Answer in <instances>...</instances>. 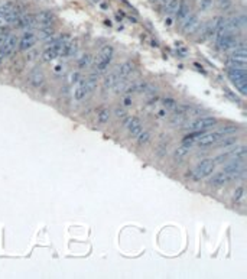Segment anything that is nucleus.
I'll return each instance as SVG.
<instances>
[{
  "label": "nucleus",
  "mask_w": 247,
  "mask_h": 279,
  "mask_svg": "<svg viewBox=\"0 0 247 279\" xmlns=\"http://www.w3.org/2000/svg\"><path fill=\"white\" fill-rule=\"evenodd\" d=\"M113 55H114V49L111 45H106L100 49V52L95 56V72L97 74H103L106 72L110 64H111Z\"/></svg>",
  "instance_id": "1"
},
{
  "label": "nucleus",
  "mask_w": 247,
  "mask_h": 279,
  "mask_svg": "<svg viewBox=\"0 0 247 279\" xmlns=\"http://www.w3.org/2000/svg\"><path fill=\"white\" fill-rule=\"evenodd\" d=\"M228 78L231 80V83L236 85V88L240 91L241 96L247 94V74L246 69H238V68H228L227 71Z\"/></svg>",
  "instance_id": "2"
},
{
  "label": "nucleus",
  "mask_w": 247,
  "mask_h": 279,
  "mask_svg": "<svg viewBox=\"0 0 247 279\" xmlns=\"http://www.w3.org/2000/svg\"><path fill=\"white\" fill-rule=\"evenodd\" d=\"M214 167H215L214 159H211V158L201 159V161L197 164V167L194 168V171H192V177H194L195 179L207 178V177H210V175L214 172Z\"/></svg>",
  "instance_id": "3"
},
{
  "label": "nucleus",
  "mask_w": 247,
  "mask_h": 279,
  "mask_svg": "<svg viewBox=\"0 0 247 279\" xmlns=\"http://www.w3.org/2000/svg\"><path fill=\"white\" fill-rule=\"evenodd\" d=\"M215 44L220 51H230L237 46V36L233 32H225L218 39H215Z\"/></svg>",
  "instance_id": "4"
},
{
  "label": "nucleus",
  "mask_w": 247,
  "mask_h": 279,
  "mask_svg": "<svg viewBox=\"0 0 247 279\" xmlns=\"http://www.w3.org/2000/svg\"><path fill=\"white\" fill-rule=\"evenodd\" d=\"M218 123V120L215 117L211 116H204V117H198L197 120H194L189 126V130H208L214 127Z\"/></svg>",
  "instance_id": "5"
},
{
  "label": "nucleus",
  "mask_w": 247,
  "mask_h": 279,
  "mask_svg": "<svg viewBox=\"0 0 247 279\" xmlns=\"http://www.w3.org/2000/svg\"><path fill=\"white\" fill-rule=\"evenodd\" d=\"M200 28V16L197 13H189L184 20H182V32L184 34H192Z\"/></svg>",
  "instance_id": "6"
},
{
  "label": "nucleus",
  "mask_w": 247,
  "mask_h": 279,
  "mask_svg": "<svg viewBox=\"0 0 247 279\" xmlns=\"http://www.w3.org/2000/svg\"><path fill=\"white\" fill-rule=\"evenodd\" d=\"M246 23H247L246 15H237V16L230 18L228 20L225 19V29L228 32H236V31L243 29L246 26Z\"/></svg>",
  "instance_id": "7"
},
{
  "label": "nucleus",
  "mask_w": 247,
  "mask_h": 279,
  "mask_svg": "<svg viewBox=\"0 0 247 279\" xmlns=\"http://www.w3.org/2000/svg\"><path fill=\"white\" fill-rule=\"evenodd\" d=\"M224 134L221 133V130H215V132H211V133H204L198 139V145L201 148H208V146L215 145Z\"/></svg>",
  "instance_id": "8"
},
{
  "label": "nucleus",
  "mask_w": 247,
  "mask_h": 279,
  "mask_svg": "<svg viewBox=\"0 0 247 279\" xmlns=\"http://www.w3.org/2000/svg\"><path fill=\"white\" fill-rule=\"evenodd\" d=\"M36 25H38L36 23V16H34V15H22L15 22V26L17 29H25V31H31Z\"/></svg>",
  "instance_id": "9"
},
{
  "label": "nucleus",
  "mask_w": 247,
  "mask_h": 279,
  "mask_svg": "<svg viewBox=\"0 0 247 279\" xmlns=\"http://www.w3.org/2000/svg\"><path fill=\"white\" fill-rule=\"evenodd\" d=\"M36 41H38V39H36V35H35L32 31H26V32L22 35L20 41L17 42L19 51H29V49H32L34 45L36 44Z\"/></svg>",
  "instance_id": "10"
},
{
  "label": "nucleus",
  "mask_w": 247,
  "mask_h": 279,
  "mask_svg": "<svg viewBox=\"0 0 247 279\" xmlns=\"http://www.w3.org/2000/svg\"><path fill=\"white\" fill-rule=\"evenodd\" d=\"M124 126L127 127L130 136H133V137H137V134L143 130V124L140 122V119H137V117H127L124 122Z\"/></svg>",
  "instance_id": "11"
},
{
  "label": "nucleus",
  "mask_w": 247,
  "mask_h": 279,
  "mask_svg": "<svg viewBox=\"0 0 247 279\" xmlns=\"http://www.w3.org/2000/svg\"><path fill=\"white\" fill-rule=\"evenodd\" d=\"M17 42H19V39H17V36H15V35H9V36L1 42V49H3V52H4V56L12 55V54L16 51Z\"/></svg>",
  "instance_id": "12"
},
{
  "label": "nucleus",
  "mask_w": 247,
  "mask_h": 279,
  "mask_svg": "<svg viewBox=\"0 0 247 279\" xmlns=\"http://www.w3.org/2000/svg\"><path fill=\"white\" fill-rule=\"evenodd\" d=\"M55 22V15L51 10H42L36 15V23L41 26H52Z\"/></svg>",
  "instance_id": "13"
},
{
  "label": "nucleus",
  "mask_w": 247,
  "mask_h": 279,
  "mask_svg": "<svg viewBox=\"0 0 247 279\" xmlns=\"http://www.w3.org/2000/svg\"><path fill=\"white\" fill-rule=\"evenodd\" d=\"M228 181H230L228 175L225 174L224 171H221V172L213 174V177L210 178V185L214 187V188H220V187H224Z\"/></svg>",
  "instance_id": "14"
},
{
  "label": "nucleus",
  "mask_w": 247,
  "mask_h": 279,
  "mask_svg": "<svg viewBox=\"0 0 247 279\" xmlns=\"http://www.w3.org/2000/svg\"><path fill=\"white\" fill-rule=\"evenodd\" d=\"M87 96L88 94H87V90H85V78H79L77 87L74 88V100L77 101V103H79V101L84 100Z\"/></svg>",
  "instance_id": "15"
},
{
  "label": "nucleus",
  "mask_w": 247,
  "mask_h": 279,
  "mask_svg": "<svg viewBox=\"0 0 247 279\" xmlns=\"http://www.w3.org/2000/svg\"><path fill=\"white\" fill-rule=\"evenodd\" d=\"M191 13V7H189V4L185 1V0H179V4H178V9H176V12H175V16H176V20H179V22H182L188 15Z\"/></svg>",
  "instance_id": "16"
},
{
  "label": "nucleus",
  "mask_w": 247,
  "mask_h": 279,
  "mask_svg": "<svg viewBox=\"0 0 247 279\" xmlns=\"http://www.w3.org/2000/svg\"><path fill=\"white\" fill-rule=\"evenodd\" d=\"M44 83H45V75H44L42 71L35 69V71L31 72V75H29V84L31 85H34L35 88H39Z\"/></svg>",
  "instance_id": "17"
},
{
  "label": "nucleus",
  "mask_w": 247,
  "mask_h": 279,
  "mask_svg": "<svg viewBox=\"0 0 247 279\" xmlns=\"http://www.w3.org/2000/svg\"><path fill=\"white\" fill-rule=\"evenodd\" d=\"M133 69H135V65H133L130 61H126V62L120 64V65L117 67L116 74L119 75V78H127V77L132 74V71H133Z\"/></svg>",
  "instance_id": "18"
},
{
  "label": "nucleus",
  "mask_w": 247,
  "mask_h": 279,
  "mask_svg": "<svg viewBox=\"0 0 247 279\" xmlns=\"http://www.w3.org/2000/svg\"><path fill=\"white\" fill-rule=\"evenodd\" d=\"M97 81H98V74H97V72H93V74H90V75L85 78V90H87V94H91L94 90L97 88Z\"/></svg>",
  "instance_id": "19"
},
{
  "label": "nucleus",
  "mask_w": 247,
  "mask_h": 279,
  "mask_svg": "<svg viewBox=\"0 0 247 279\" xmlns=\"http://www.w3.org/2000/svg\"><path fill=\"white\" fill-rule=\"evenodd\" d=\"M54 28L52 26H41L39 32L36 35V39H41V41H48L54 36Z\"/></svg>",
  "instance_id": "20"
},
{
  "label": "nucleus",
  "mask_w": 247,
  "mask_h": 279,
  "mask_svg": "<svg viewBox=\"0 0 247 279\" xmlns=\"http://www.w3.org/2000/svg\"><path fill=\"white\" fill-rule=\"evenodd\" d=\"M117 80H119V75L116 74V71H114V72H110L106 78L103 80V90H106V91H107V90H111V87L114 85V83H116Z\"/></svg>",
  "instance_id": "21"
},
{
  "label": "nucleus",
  "mask_w": 247,
  "mask_h": 279,
  "mask_svg": "<svg viewBox=\"0 0 247 279\" xmlns=\"http://www.w3.org/2000/svg\"><path fill=\"white\" fill-rule=\"evenodd\" d=\"M91 61H93V55L91 54H84V55H81L78 58V61H77V67L79 68V69H84V68L90 67Z\"/></svg>",
  "instance_id": "22"
},
{
  "label": "nucleus",
  "mask_w": 247,
  "mask_h": 279,
  "mask_svg": "<svg viewBox=\"0 0 247 279\" xmlns=\"http://www.w3.org/2000/svg\"><path fill=\"white\" fill-rule=\"evenodd\" d=\"M218 145L221 146V148H230V146L236 145L237 143V137H234V136H228V134H225V136H223L218 142H217Z\"/></svg>",
  "instance_id": "23"
},
{
  "label": "nucleus",
  "mask_w": 247,
  "mask_h": 279,
  "mask_svg": "<svg viewBox=\"0 0 247 279\" xmlns=\"http://www.w3.org/2000/svg\"><path fill=\"white\" fill-rule=\"evenodd\" d=\"M189 152H191V145H184V143H182V145L175 150V159H178V161H179V159H184Z\"/></svg>",
  "instance_id": "24"
},
{
  "label": "nucleus",
  "mask_w": 247,
  "mask_h": 279,
  "mask_svg": "<svg viewBox=\"0 0 247 279\" xmlns=\"http://www.w3.org/2000/svg\"><path fill=\"white\" fill-rule=\"evenodd\" d=\"M110 116H111V112L109 109H101L100 112H98V114H97V122L100 123V124H106L110 120Z\"/></svg>",
  "instance_id": "25"
},
{
  "label": "nucleus",
  "mask_w": 247,
  "mask_h": 279,
  "mask_svg": "<svg viewBox=\"0 0 247 279\" xmlns=\"http://www.w3.org/2000/svg\"><path fill=\"white\" fill-rule=\"evenodd\" d=\"M178 4H179V0H168V1H165V7H163V10H165L166 15H172V13L176 12Z\"/></svg>",
  "instance_id": "26"
},
{
  "label": "nucleus",
  "mask_w": 247,
  "mask_h": 279,
  "mask_svg": "<svg viewBox=\"0 0 247 279\" xmlns=\"http://www.w3.org/2000/svg\"><path fill=\"white\" fill-rule=\"evenodd\" d=\"M227 65H228V68L246 69V61H238V59H234V58H228L227 59Z\"/></svg>",
  "instance_id": "27"
},
{
  "label": "nucleus",
  "mask_w": 247,
  "mask_h": 279,
  "mask_svg": "<svg viewBox=\"0 0 247 279\" xmlns=\"http://www.w3.org/2000/svg\"><path fill=\"white\" fill-rule=\"evenodd\" d=\"M149 140H150V132L149 130H142L137 134V143L140 146H145L146 143H149Z\"/></svg>",
  "instance_id": "28"
},
{
  "label": "nucleus",
  "mask_w": 247,
  "mask_h": 279,
  "mask_svg": "<svg viewBox=\"0 0 247 279\" xmlns=\"http://www.w3.org/2000/svg\"><path fill=\"white\" fill-rule=\"evenodd\" d=\"M231 6H233V0H217V7L221 12L230 10Z\"/></svg>",
  "instance_id": "29"
},
{
  "label": "nucleus",
  "mask_w": 247,
  "mask_h": 279,
  "mask_svg": "<svg viewBox=\"0 0 247 279\" xmlns=\"http://www.w3.org/2000/svg\"><path fill=\"white\" fill-rule=\"evenodd\" d=\"M243 197H244V187H237L236 190H234V192H233V201H236V202H238V201L243 200Z\"/></svg>",
  "instance_id": "30"
},
{
  "label": "nucleus",
  "mask_w": 247,
  "mask_h": 279,
  "mask_svg": "<svg viewBox=\"0 0 247 279\" xmlns=\"http://www.w3.org/2000/svg\"><path fill=\"white\" fill-rule=\"evenodd\" d=\"M213 3H214V0H200L198 1V7H200L201 12H207L211 9Z\"/></svg>",
  "instance_id": "31"
},
{
  "label": "nucleus",
  "mask_w": 247,
  "mask_h": 279,
  "mask_svg": "<svg viewBox=\"0 0 247 279\" xmlns=\"http://www.w3.org/2000/svg\"><path fill=\"white\" fill-rule=\"evenodd\" d=\"M163 107L168 110V109H175L176 107V101L173 100V99H170V97H166V99H163Z\"/></svg>",
  "instance_id": "32"
},
{
  "label": "nucleus",
  "mask_w": 247,
  "mask_h": 279,
  "mask_svg": "<svg viewBox=\"0 0 247 279\" xmlns=\"http://www.w3.org/2000/svg\"><path fill=\"white\" fill-rule=\"evenodd\" d=\"M132 104H133V100H132V97L127 94V96L124 97V100H123V106L124 107H130Z\"/></svg>",
  "instance_id": "33"
},
{
  "label": "nucleus",
  "mask_w": 247,
  "mask_h": 279,
  "mask_svg": "<svg viewBox=\"0 0 247 279\" xmlns=\"http://www.w3.org/2000/svg\"><path fill=\"white\" fill-rule=\"evenodd\" d=\"M78 80H79V72L78 71L71 72V75H69V81H71V83H77Z\"/></svg>",
  "instance_id": "34"
},
{
  "label": "nucleus",
  "mask_w": 247,
  "mask_h": 279,
  "mask_svg": "<svg viewBox=\"0 0 247 279\" xmlns=\"http://www.w3.org/2000/svg\"><path fill=\"white\" fill-rule=\"evenodd\" d=\"M114 113H116V116H117L119 119H124V117H126V112H124L123 109H116Z\"/></svg>",
  "instance_id": "35"
},
{
  "label": "nucleus",
  "mask_w": 247,
  "mask_h": 279,
  "mask_svg": "<svg viewBox=\"0 0 247 279\" xmlns=\"http://www.w3.org/2000/svg\"><path fill=\"white\" fill-rule=\"evenodd\" d=\"M166 116H168V110L166 109H162V110L157 112V117H160V119H165Z\"/></svg>",
  "instance_id": "36"
},
{
  "label": "nucleus",
  "mask_w": 247,
  "mask_h": 279,
  "mask_svg": "<svg viewBox=\"0 0 247 279\" xmlns=\"http://www.w3.org/2000/svg\"><path fill=\"white\" fill-rule=\"evenodd\" d=\"M3 58H4V52H3V49H1V45H0V64H1Z\"/></svg>",
  "instance_id": "37"
},
{
  "label": "nucleus",
  "mask_w": 247,
  "mask_h": 279,
  "mask_svg": "<svg viewBox=\"0 0 247 279\" xmlns=\"http://www.w3.org/2000/svg\"><path fill=\"white\" fill-rule=\"evenodd\" d=\"M93 3H100V0H91Z\"/></svg>",
  "instance_id": "38"
},
{
  "label": "nucleus",
  "mask_w": 247,
  "mask_h": 279,
  "mask_svg": "<svg viewBox=\"0 0 247 279\" xmlns=\"http://www.w3.org/2000/svg\"><path fill=\"white\" fill-rule=\"evenodd\" d=\"M153 1H165V0H153Z\"/></svg>",
  "instance_id": "39"
}]
</instances>
